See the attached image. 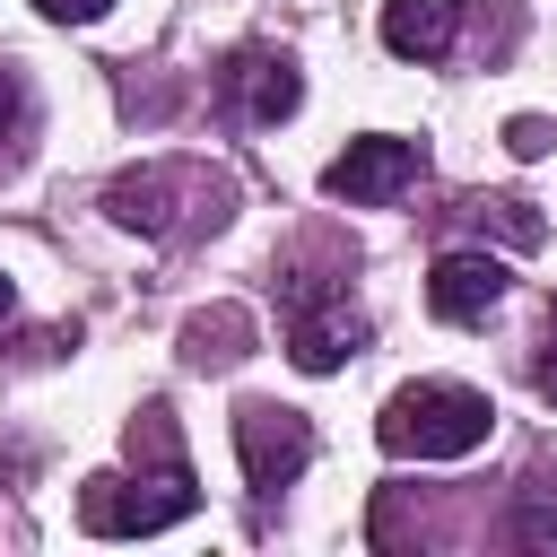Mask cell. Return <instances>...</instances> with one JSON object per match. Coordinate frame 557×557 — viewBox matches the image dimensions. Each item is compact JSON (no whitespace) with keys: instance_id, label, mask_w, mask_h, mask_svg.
<instances>
[{"instance_id":"7c38bea8","label":"cell","mask_w":557,"mask_h":557,"mask_svg":"<svg viewBox=\"0 0 557 557\" xmlns=\"http://www.w3.org/2000/svg\"><path fill=\"white\" fill-rule=\"evenodd\" d=\"M470 218H479V226H496V235H513V244H540L531 200H470Z\"/></svg>"},{"instance_id":"30bf717a","label":"cell","mask_w":557,"mask_h":557,"mask_svg":"<svg viewBox=\"0 0 557 557\" xmlns=\"http://www.w3.org/2000/svg\"><path fill=\"white\" fill-rule=\"evenodd\" d=\"M244 339H252V322L218 305V313H200V322L183 331V357H191V366H235V357H244Z\"/></svg>"},{"instance_id":"277c9868","label":"cell","mask_w":557,"mask_h":557,"mask_svg":"<svg viewBox=\"0 0 557 557\" xmlns=\"http://www.w3.org/2000/svg\"><path fill=\"white\" fill-rule=\"evenodd\" d=\"M357 348H366V322L348 313V287H331L322 270H296L287 278V357L305 374H331Z\"/></svg>"},{"instance_id":"9c48e42d","label":"cell","mask_w":557,"mask_h":557,"mask_svg":"<svg viewBox=\"0 0 557 557\" xmlns=\"http://www.w3.org/2000/svg\"><path fill=\"white\" fill-rule=\"evenodd\" d=\"M461 35V0H383V44L400 61H444Z\"/></svg>"},{"instance_id":"8fae6325","label":"cell","mask_w":557,"mask_h":557,"mask_svg":"<svg viewBox=\"0 0 557 557\" xmlns=\"http://www.w3.org/2000/svg\"><path fill=\"white\" fill-rule=\"evenodd\" d=\"M513 540H522V548H548V540H557V479H531V487H522Z\"/></svg>"},{"instance_id":"3957f363","label":"cell","mask_w":557,"mask_h":557,"mask_svg":"<svg viewBox=\"0 0 557 557\" xmlns=\"http://www.w3.org/2000/svg\"><path fill=\"white\" fill-rule=\"evenodd\" d=\"M191 513V461H165L157 479H87L78 487V522L104 540H139Z\"/></svg>"},{"instance_id":"52a82bcc","label":"cell","mask_w":557,"mask_h":557,"mask_svg":"<svg viewBox=\"0 0 557 557\" xmlns=\"http://www.w3.org/2000/svg\"><path fill=\"white\" fill-rule=\"evenodd\" d=\"M226 96H235L244 122H287L296 113V61L270 52V44H252V52L226 61Z\"/></svg>"},{"instance_id":"4fadbf2b","label":"cell","mask_w":557,"mask_h":557,"mask_svg":"<svg viewBox=\"0 0 557 557\" xmlns=\"http://www.w3.org/2000/svg\"><path fill=\"white\" fill-rule=\"evenodd\" d=\"M17 122H26V78H17L9 61H0V139H9Z\"/></svg>"},{"instance_id":"e0dca14e","label":"cell","mask_w":557,"mask_h":557,"mask_svg":"<svg viewBox=\"0 0 557 557\" xmlns=\"http://www.w3.org/2000/svg\"><path fill=\"white\" fill-rule=\"evenodd\" d=\"M9 305H17V287H9V278H0V322H9Z\"/></svg>"},{"instance_id":"ba28073f","label":"cell","mask_w":557,"mask_h":557,"mask_svg":"<svg viewBox=\"0 0 557 557\" xmlns=\"http://www.w3.org/2000/svg\"><path fill=\"white\" fill-rule=\"evenodd\" d=\"M496 296H505V261H487V252H444L435 278H426V305L444 322H487Z\"/></svg>"},{"instance_id":"8992f818","label":"cell","mask_w":557,"mask_h":557,"mask_svg":"<svg viewBox=\"0 0 557 557\" xmlns=\"http://www.w3.org/2000/svg\"><path fill=\"white\" fill-rule=\"evenodd\" d=\"M322 183H331L339 200H357V209L400 200V191L418 183V148H409V139H348V157H331Z\"/></svg>"},{"instance_id":"7a4b0ae2","label":"cell","mask_w":557,"mask_h":557,"mask_svg":"<svg viewBox=\"0 0 557 557\" xmlns=\"http://www.w3.org/2000/svg\"><path fill=\"white\" fill-rule=\"evenodd\" d=\"M104 209L139 235H200V226H226V183L209 165H139L104 191Z\"/></svg>"},{"instance_id":"5bb4252c","label":"cell","mask_w":557,"mask_h":557,"mask_svg":"<svg viewBox=\"0 0 557 557\" xmlns=\"http://www.w3.org/2000/svg\"><path fill=\"white\" fill-rule=\"evenodd\" d=\"M505 148H513V157H540V148H548V122H531V113H522V122L505 131Z\"/></svg>"},{"instance_id":"2e32d148","label":"cell","mask_w":557,"mask_h":557,"mask_svg":"<svg viewBox=\"0 0 557 557\" xmlns=\"http://www.w3.org/2000/svg\"><path fill=\"white\" fill-rule=\"evenodd\" d=\"M35 9H44V17H104L113 0H35Z\"/></svg>"},{"instance_id":"5b68a950","label":"cell","mask_w":557,"mask_h":557,"mask_svg":"<svg viewBox=\"0 0 557 557\" xmlns=\"http://www.w3.org/2000/svg\"><path fill=\"white\" fill-rule=\"evenodd\" d=\"M235 453H244V479H252L261 496H278V487L313 461V426H305L296 409H278V400H244V409H235Z\"/></svg>"},{"instance_id":"6da1fadb","label":"cell","mask_w":557,"mask_h":557,"mask_svg":"<svg viewBox=\"0 0 557 557\" xmlns=\"http://www.w3.org/2000/svg\"><path fill=\"white\" fill-rule=\"evenodd\" d=\"M487 426H496V409H487V392H470V383H409V392H392L383 400V418H374V435H383V453H418V461H461V453H479L487 444Z\"/></svg>"},{"instance_id":"9a60e30c","label":"cell","mask_w":557,"mask_h":557,"mask_svg":"<svg viewBox=\"0 0 557 557\" xmlns=\"http://www.w3.org/2000/svg\"><path fill=\"white\" fill-rule=\"evenodd\" d=\"M531 383H540V400H557V313H548V357L531 366Z\"/></svg>"}]
</instances>
